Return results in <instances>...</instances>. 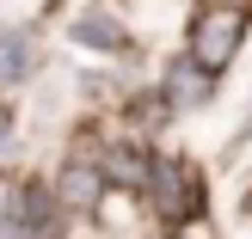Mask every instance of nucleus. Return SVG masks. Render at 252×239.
Returning <instances> with one entry per match:
<instances>
[{
  "label": "nucleus",
  "instance_id": "nucleus-7",
  "mask_svg": "<svg viewBox=\"0 0 252 239\" xmlns=\"http://www.w3.org/2000/svg\"><path fill=\"white\" fill-rule=\"evenodd\" d=\"M74 43H86V49H123V31H117L111 12H80V19H74Z\"/></svg>",
  "mask_w": 252,
  "mask_h": 239
},
{
  "label": "nucleus",
  "instance_id": "nucleus-4",
  "mask_svg": "<svg viewBox=\"0 0 252 239\" xmlns=\"http://www.w3.org/2000/svg\"><path fill=\"white\" fill-rule=\"evenodd\" d=\"M37 74V43L25 31H0V86H25Z\"/></svg>",
  "mask_w": 252,
  "mask_h": 239
},
{
  "label": "nucleus",
  "instance_id": "nucleus-5",
  "mask_svg": "<svg viewBox=\"0 0 252 239\" xmlns=\"http://www.w3.org/2000/svg\"><path fill=\"white\" fill-rule=\"evenodd\" d=\"M98 190H105V172H98L93 159H74V166L62 172V209H93Z\"/></svg>",
  "mask_w": 252,
  "mask_h": 239
},
{
  "label": "nucleus",
  "instance_id": "nucleus-2",
  "mask_svg": "<svg viewBox=\"0 0 252 239\" xmlns=\"http://www.w3.org/2000/svg\"><path fill=\"white\" fill-rule=\"evenodd\" d=\"M148 178H154V209L166 221H185V215H197V178H191V166H179V159H166L160 154L154 166H148Z\"/></svg>",
  "mask_w": 252,
  "mask_h": 239
},
{
  "label": "nucleus",
  "instance_id": "nucleus-1",
  "mask_svg": "<svg viewBox=\"0 0 252 239\" xmlns=\"http://www.w3.org/2000/svg\"><path fill=\"white\" fill-rule=\"evenodd\" d=\"M234 49H240V12L228 0H203L197 19H191V61L203 74H221Z\"/></svg>",
  "mask_w": 252,
  "mask_h": 239
},
{
  "label": "nucleus",
  "instance_id": "nucleus-6",
  "mask_svg": "<svg viewBox=\"0 0 252 239\" xmlns=\"http://www.w3.org/2000/svg\"><path fill=\"white\" fill-rule=\"evenodd\" d=\"M166 92H172V105H203V98H209V74L197 68L191 55H185L179 68L166 74Z\"/></svg>",
  "mask_w": 252,
  "mask_h": 239
},
{
  "label": "nucleus",
  "instance_id": "nucleus-3",
  "mask_svg": "<svg viewBox=\"0 0 252 239\" xmlns=\"http://www.w3.org/2000/svg\"><path fill=\"white\" fill-rule=\"evenodd\" d=\"M12 221H19V239H56L62 221H56V203H49L43 190H19V209H12Z\"/></svg>",
  "mask_w": 252,
  "mask_h": 239
}]
</instances>
